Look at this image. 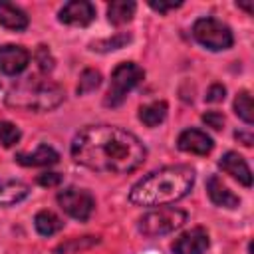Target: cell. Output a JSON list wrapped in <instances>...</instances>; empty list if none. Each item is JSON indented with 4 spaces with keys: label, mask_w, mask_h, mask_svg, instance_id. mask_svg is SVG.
Wrapping results in <instances>:
<instances>
[{
    "label": "cell",
    "mask_w": 254,
    "mask_h": 254,
    "mask_svg": "<svg viewBox=\"0 0 254 254\" xmlns=\"http://www.w3.org/2000/svg\"><path fill=\"white\" fill-rule=\"evenodd\" d=\"M97 242H99L97 236H83V238H79V240H77V238H71V240L60 244V246L56 248V254H73V252H77V250L91 248V246L97 244Z\"/></svg>",
    "instance_id": "obj_20"
},
{
    "label": "cell",
    "mask_w": 254,
    "mask_h": 254,
    "mask_svg": "<svg viewBox=\"0 0 254 254\" xmlns=\"http://www.w3.org/2000/svg\"><path fill=\"white\" fill-rule=\"evenodd\" d=\"M77 165L111 175H127L143 165L147 149L137 135L117 125H87L71 141Z\"/></svg>",
    "instance_id": "obj_1"
},
{
    "label": "cell",
    "mask_w": 254,
    "mask_h": 254,
    "mask_svg": "<svg viewBox=\"0 0 254 254\" xmlns=\"http://www.w3.org/2000/svg\"><path fill=\"white\" fill-rule=\"evenodd\" d=\"M30 64V52L22 46L6 44L0 48V71L6 75H18Z\"/></svg>",
    "instance_id": "obj_8"
},
{
    "label": "cell",
    "mask_w": 254,
    "mask_h": 254,
    "mask_svg": "<svg viewBox=\"0 0 254 254\" xmlns=\"http://www.w3.org/2000/svg\"><path fill=\"white\" fill-rule=\"evenodd\" d=\"M177 147L185 153H192V155H208L214 147L212 139L200 131V129H185L179 139H177Z\"/></svg>",
    "instance_id": "obj_11"
},
{
    "label": "cell",
    "mask_w": 254,
    "mask_h": 254,
    "mask_svg": "<svg viewBox=\"0 0 254 254\" xmlns=\"http://www.w3.org/2000/svg\"><path fill=\"white\" fill-rule=\"evenodd\" d=\"M58 204L62 206V210L67 216H71L79 222H85L95 208V198L85 189L67 187V189L58 192Z\"/></svg>",
    "instance_id": "obj_7"
},
{
    "label": "cell",
    "mask_w": 254,
    "mask_h": 254,
    "mask_svg": "<svg viewBox=\"0 0 254 254\" xmlns=\"http://www.w3.org/2000/svg\"><path fill=\"white\" fill-rule=\"evenodd\" d=\"M202 121L208 125V127H212V129H222V125H224V115L220 113V111H206L204 115H202Z\"/></svg>",
    "instance_id": "obj_27"
},
{
    "label": "cell",
    "mask_w": 254,
    "mask_h": 254,
    "mask_svg": "<svg viewBox=\"0 0 254 254\" xmlns=\"http://www.w3.org/2000/svg\"><path fill=\"white\" fill-rule=\"evenodd\" d=\"M187 222V212L177 206H161L157 210H151L143 214L137 222V230L147 238L165 236L177 228H181Z\"/></svg>",
    "instance_id": "obj_5"
},
{
    "label": "cell",
    "mask_w": 254,
    "mask_h": 254,
    "mask_svg": "<svg viewBox=\"0 0 254 254\" xmlns=\"http://www.w3.org/2000/svg\"><path fill=\"white\" fill-rule=\"evenodd\" d=\"M135 10H137L135 2H131V0H117V2H111L107 6V18H109L111 24L121 26V24H127V22L133 20Z\"/></svg>",
    "instance_id": "obj_17"
},
{
    "label": "cell",
    "mask_w": 254,
    "mask_h": 254,
    "mask_svg": "<svg viewBox=\"0 0 254 254\" xmlns=\"http://www.w3.org/2000/svg\"><path fill=\"white\" fill-rule=\"evenodd\" d=\"M206 192H208L210 200H212L216 206H222V208H236V206L240 204V198H238L216 175L208 177V181H206Z\"/></svg>",
    "instance_id": "obj_14"
},
{
    "label": "cell",
    "mask_w": 254,
    "mask_h": 254,
    "mask_svg": "<svg viewBox=\"0 0 254 254\" xmlns=\"http://www.w3.org/2000/svg\"><path fill=\"white\" fill-rule=\"evenodd\" d=\"M149 6H151L153 10H157L159 14H167L169 10L181 8L183 2H175V0H149Z\"/></svg>",
    "instance_id": "obj_26"
},
{
    "label": "cell",
    "mask_w": 254,
    "mask_h": 254,
    "mask_svg": "<svg viewBox=\"0 0 254 254\" xmlns=\"http://www.w3.org/2000/svg\"><path fill=\"white\" fill-rule=\"evenodd\" d=\"M30 194V187L22 181H0V206H12Z\"/></svg>",
    "instance_id": "obj_16"
},
{
    "label": "cell",
    "mask_w": 254,
    "mask_h": 254,
    "mask_svg": "<svg viewBox=\"0 0 254 254\" xmlns=\"http://www.w3.org/2000/svg\"><path fill=\"white\" fill-rule=\"evenodd\" d=\"M14 159H16V163H20L24 167H50L60 161V153L54 147L42 143L36 147L34 153H16Z\"/></svg>",
    "instance_id": "obj_13"
},
{
    "label": "cell",
    "mask_w": 254,
    "mask_h": 254,
    "mask_svg": "<svg viewBox=\"0 0 254 254\" xmlns=\"http://www.w3.org/2000/svg\"><path fill=\"white\" fill-rule=\"evenodd\" d=\"M167 111H169V107H167L165 101H153V103H147V105H143L139 109V119L147 127H157V125H161L165 121Z\"/></svg>",
    "instance_id": "obj_18"
},
{
    "label": "cell",
    "mask_w": 254,
    "mask_h": 254,
    "mask_svg": "<svg viewBox=\"0 0 254 254\" xmlns=\"http://www.w3.org/2000/svg\"><path fill=\"white\" fill-rule=\"evenodd\" d=\"M236 139H242L246 147H250V145H252V137H250V135H242V133H238V131H236Z\"/></svg>",
    "instance_id": "obj_30"
},
{
    "label": "cell",
    "mask_w": 254,
    "mask_h": 254,
    "mask_svg": "<svg viewBox=\"0 0 254 254\" xmlns=\"http://www.w3.org/2000/svg\"><path fill=\"white\" fill-rule=\"evenodd\" d=\"M236 6H238V8H242V10H246L248 14H252V6H250V4H242V2H236Z\"/></svg>",
    "instance_id": "obj_31"
},
{
    "label": "cell",
    "mask_w": 254,
    "mask_h": 254,
    "mask_svg": "<svg viewBox=\"0 0 254 254\" xmlns=\"http://www.w3.org/2000/svg\"><path fill=\"white\" fill-rule=\"evenodd\" d=\"M101 83V73L97 69H83L81 75H79V83H77V93L79 95H85L93 89H97Z\"/></svg>",
    "instance_id": "obj_21"
},
{
    "label": "cell",
    "mask_w": 254,
    "mask_h": 254,
    "mask_svg": "<svg viewBox=\"0 0 254 254\" xmlns=\"http://www.w3.org/2000/svg\"><path fill=\"white\" fill-rule=\"evenodd\" d=\"M28 22L30 20L22 8H18L16 4L0 0V26L14 30V32H22L28 28Z\"/></svg>",
    "instance_id": "obj_15"
},
{
    "label": "cell",
    "mask_w": 254,
    "mask_h": 254,
    "mask_svg": "<svg viewBox=\"0 0 254 254\" xmlns=\"http://www.w3.org/2000/svg\"><path fill=\"white\" fill-rule=\"evenodd\" d=\"M36 60H38L42 71H52V69H54V58H52V54H50V50H48L46 46H40V48H38Z\"/></svg>",
    "instance_id": "obj_25"
},
{
    "label": "cell",
    "mask_w": 254,
    "mask_h": 254,
    "mask_svg": "<svg viewBox=\"0 0 254 254\" xmlns=\"http://www.w3.org/2000/svg\"><path fill=\"white\" fill-rule=\"evenodd\" d=\"M34 226L38 230V234L42 236H52L56 232H60L64 228V222L58 214H54L52 210H40L34 218Z\"/></svg>",
    "instance_id": "obj_19"
},
{
    "label": "cell",
    "mask_w": 254,
    "mask_h": 254,
    "mask_svg": "<svg viewBox=\"0 0 254 254\" xmlns=\"http://www.w3.org/2000/svg\"><path fill=\"white\" fill-rule=\"evenodd\" d=\"M131 40L129 34H115L113 38H107V40H101V42H95L91 44V50H97V52H109V50H119L123 48L127 42Z\"/></svg>",
    "instance_id": "obj_23"
},
{
    "label": "cell",
    "mask_w": 254,
    "mask_h": 254,
    "mask_svg": "<svg viewBox=\"0 0 254 254\" xmlns=\"http://www.w3.org/2000/svg\"><path fill=\"white\" fill-rule=\"evenodd\" d=\"M60 183H62L60 173H42V175H38V185H42V187H58Z\"/></svg>",
    "instance_id": "obj_29"
},
{
    "label": "cell",
    "mask_w": 254,
    "mask_h": 254,
    "mask_svg": "<svg viewBox=\"0 0 254 254\" xmlns=\"http://www.w3.org/2000/svg\"><path fill=\"white\" fill-rule=\"evenodd\" d=\"M234 113L244 123H248V125L252 123V97H250V93L246 89L236 95V99H234Z\"/></svg>",
    "instance_id": "obj_22"
},
{
    "label": "cell",
    "mask_w": 254,
    "mask_h": 254,
    "mask_svg": "<svg viewBox=\"0 0 254 254\" xmlns=\"http://www.w3.org/2000/svg\"><path fill=\"white\" fill-rule=\"evenodd\" d=\"M192 185L194 171L189 165H169L137 181L129 192V200L137 206H169L187 196Z\"/></svg>",
    "instance_id": "obj_2"
},
{
    "label": "cell",
    "mask_w": 254,
    "mask_h": 254,
    "mask_svg": "<svg viewBox=\"0 0 254 254\" xmlns=\"http://www.w3.org/2000/svg\"><path fill=\"white\" fill-rule=\"evenodd\" d=\"M192 36L194 40L204 46L206 50H212V52H220V50H228L234 42V36H232V30L216 20V18H198L192 26Z\"/></svg>",
    "instance_id": "obj_6"
},
{
    "label": "cell",
    "mask_w": 254,
    "mask_h": 254,
    "mask_svg": "<svg viewBox=\"0 0 254 254\" xmlns=\"http://www.w3.org/2000/svg\"><path fill=\"white\" fill-rule=\"evenodd\" d=\"M143 77H145V69L141 65H137L135 62H121L111 73V83L103 103L107 107H119L125 101L127 93L135 89L143 81Z\"/></svg>",
    "instance_id": "obj_4"
},
{
    "label": "cell",
    "mask_w": 254,
    "mask_h": 254,
    "mask_svg": "<svg viewBox=\"0 0 254 254\" xmlns=\"http://www.w3.org/2000/svg\"><path fill=\"white\" fill-rule=\"evenodd\" d=\"M208 232L200 226L183 232L173 242V254H204L208 248Z\"/></svg>",
    "instance_id": "obj_9"
},
{
    "label": "cell",
    "mask_w": 254,
    "mask_h": 254,
    "mask_svg": "<svg viewBox=\"0 0 254 254\" xmlns=\"http://www.w3.org/2000/svg\"><path fill=\"white\" fill-rule=\"evenodd\" d=\"M218 167L230 175L232 179H236L240 185L244 187H252V173H250V167L248 163L244 161V157H240L236 151H226L220 161H218Z\"/></svg>",
    "instance_id": "obj_12"
},
{
    "label": "cell",
    "mask_w": 254,
    "mask_h": 254,
    "mask_svg": "<svg viewBox=\"0 0 254 254\" xmlns=\"http://www.w3.org/2000/svg\"><path fill=\"white\" fill-rule=\"evenodd\" d=\"M58 18H60L62 24H67V26H87L95 18V8H93L91 2L71 0V2L64 4Z\"/></svg>",
    "instance_id": "obj_10"
},
{
    "label": "cell",
    "mask_w": 254,
    "mask_h": 254,
    "mask_svg": "<svg viewBox=\"0 0 254 254\" xmlns=\"http://www.w3.org/2000/svg\"><path fill=\"white\" fill-rule=\"evenodd\" d=\"M18 141H20V129L10 121H0V145L12 147Z\"/></svg>",
    "instance_id": "obj_24"
},
{
    "label": "cell",
    "mask_w": 254,
    "mask_h": 254,
    "mask_svg": "<svg viewBox=\"0 0 254 254\" xmlns=\"http://www.w3.org/2000/svg\"><path fill=\"white\" fill-rule=\"evenodd\" d=\"M224 93H226L224 85L214 83V85H210V87H208V91H206L204 99H206L208 103H216V101H222V99H224Z\"/></svg>",
    "instance_id": "obj_28"
},
{
    "label": "cell",
    "mask_w": 254,
    "mask_h": 254,
    "mask_svg": "<svg viewBox=\"0 0 254 254\" xmlns=\"http://www.w3.org/2000/svg\"><path fill=\"white\" fill-rule=\"evenodd\" d=\"M64 101V89L40 75H30L10 85L6 93V103L16 109L26 111H52Z\"/></svg>",
    "instance_id": "obj_3"
}]
</instances>
